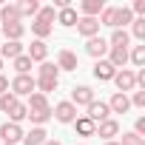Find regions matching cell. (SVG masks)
I'll list each match as a JSON object with an SVG mask.
<instances>
[{
    "instance_id": "6da1fadb",
    "label": "cell",
    "mask_w": 145,
    "mask_h": 145,
    "mask_svg": "<svg viewBox=\"0 0 145 145\" xmlns=\"http://www.w3.org/2000/svg\"><path fill=\"white\" fill-rule=\"evenodd\" d=\"M9 91L14 94V97H29V94H34L37 88H34V77L31 74H14V80L9 83Z\"/></svg>"
},
{
    "instance_id": "7a4b0ae2",
    "label": "cell",
    "mask_w": 145,
    "mask_h": 145,
    "mask_svg": "<svg viewBox=\"0 0 145 145\" xmlns=\"http://www.w3.org/2000/svg\"><path fill=\"white\" fill-rule=\"evenodd\" d=\"M80 114H77V108L71 105L68 100H63V103H57L54 108H51V120H57V122H63V125H71Z\"/></svg>"
},
{
    "instance_id": "3957f363",
    "label": "cell",
    "mask_w": 145,
    "mask_h": 145,
    "mask_svg": "<svg viewBox=\"0 0 145 145\" xmlns=\"http://www.w3.org/2000/svg\"><path fill=\"white\" fill-rule=\"evenodd\" d=\"M111 83L117 86V91H120V94L137 91V77H134V71H131V68H120L117 74H114V80H111Z\"/></svg>"
},
{
    "instance_id": "277c9868",
    "label": "cell",
    "mask_w": 145,
    "mask_h": 145,
    "mask_svg": "<svg viewBox=\"0 0 145 145\" xmlns=\"http://www.w3.org/2000/svg\"><path fill=\"white\" fill-rule=\"evenodd\" d=\"M94 100H97V97H94V88H91V86H74V88H71V100H68V103L74 105V108H80V105L88 108Z\"/></svg>"
},
{
    "instance_id": "5b68a950",
    "label": "cell",
    "mask_w": 145,
    "mask_h": 145,
    "mask_svg": "<svg viewBox=\"0 0 145 145\" xmlns=\"http://www.w3.org/2000/svg\"><path fill=\"white\" fill-rule=\"evenodd\" d=\"M23 128L20 125H14V122H3V125H0V142H6V145H17V142H23Z\"/></svg>"
},
{
    "instance_id": "8992f818",
    "label": "cell",
    "mask_w": 145,
    "mask_h": 145,
    "mask_svg": "<svg viewBox=\"0 0 145 145\" xmlns=\"http://www.w3.org/2000/svg\"><path fill=\"white\" fill-rule=\"evenodd\" d=\"M108 48H111V46H108V40H105V37H100V34H97V37H91V40H86V54H88V57H94V60H105Z\"/></svg>"
},
{
    "instance_id": "52a82bcc",
    "label": "cell",
    "mask_w": 145,
    "mask_h": 145,
    "mask_svg": "<svg viewBox=\"0 0 145 145\" xmlns=\"http://www.w3.org/2000/svg\"><path fill=\"white\" fill-rule=\"evenodd\" d=\"M94 137H103L105 142H111L114 137H120V122L114 120V117H108V120H103L97 128H94Z\"/></svg>"
},
{
    "instance_id": "ba28073f",
    "label": "cell",
    "mask_w": 145,
    "mask_h": 145,
    "mask_svg": "<svg viewBox=\"0 0 145 145\" xmlns=\"http://www.w3.org/2000/svg\"><path fill=\"white\" fill-rule=\"evenodd\" d=\"M60 71H77V65H80V60H77V54L71 51V48H60L57 51V63H54Z\"/></svg>"
},
{
    "instance_id": "9c48e42d",
    "label": "cell",
    "mask_w": 145,
    "mask_h": 145,
    "mask_svg": "<svg viewBox=\"0 0 145 145\" xmlns=\"http://www.w3.org/2000/svg\"><path fill=\"white\" fill-rule=\"evenodd\" d=\"M74 29H77V34L86 37V40H91V37L100 34V23H97V17H80Z\"/></svg>"
},
{
    "instance_id": "30bf717a",
    "label": "cell",
    "mask_w": 145,
    "mask_h": 145,
    "mask_svg": "<svg viewBox=\"0 0 145 145\" xmlns=\"http://www.w3.org/2000/svg\"><path fill=\"white\" fill-rule=\"evenodd\" d=\"M86 111H88L86 117H88L94 125H100L103 120H108V117H111V111H108V103H103V100H94V103H91Z\"/></svg>"
},
{
    "instance_id": "8fae6325",
    "label": "cell",
    "mask_w": 145,
    "mask_h": 145,
    "mask_svg": "<svg viewBox=\"0 0 145 145\" xmlns=\"http://www.w3.org/2000/svg\"><path fill=\"white\" fill-rule=\"evenodd\" d=\"M91 74H94V80H100V83H111V80H114V74H117V68H114L108 60H97Z\"/></svg>"
},
{
    "instance_id": "7c38bea8",
    "label": "cell",
    "mask_w": 145,
    "mask_h": 145,
    "mask_svg": "<svg viewBox=\"0 0 145 145\" xmlns=\"http://www.w3.org/2000/svg\"><path fill=\"white\" fill-rule=\"evenodd\" d=\"M26 57H29L31 63H46V57H48V46H46V40H31V46L26 48Z\"/></svg>"
},
{
    "instance_id": "4fadbf2b",
    "label": "cell",
    "mask_w": 145,
    "mask_h": 145,
    "mask_svg": "<svg viewBox=\"0 0 145 145\" xmlns=\"http://www.w3.org/2000/svg\"><path fill=\"white\" fill-rule=\"evenodd\" d=\"M108 111H111V114H128V111H131V100H128V94L114 91L111 100H108Z\"/></svg>"
},
{
    "instance_id": "5bb4252c",
    "label": "cell",
    "mask_w": 145,
    "mask_h": 145,
    "mask_svg": "<svg viewBox=\"0 0 145 145\" xmlns=\"http://www.w3.org/2000/svg\"><path fill=\"white\" fill-rule=\"evenodd\" d=\"M77 20H80L77 9H74V6H65V9H60V12H57V20H54V23H60L63 29H74V26H77Z\"/></svg>"
},
{
    "instance_id": "9a60e30c",
    "label": "cell",
    "mask_w": 145,
    "mask_h": 145,
    "mask_svg": "<svg viewBox=\"0 0 145 145\" xmlns=\"http://www.w3.org/2000/svg\"><path fill=\"white\" fill-rule=\"evenodd\" d=\"M20 54H26V46L17 43V40H6L3 46H0V57H3V63H6V60H14V57H20Z\"/></svg>"
},
{
    "instance_id": "2e32d148",
    "label": "cell",
    "mask_w": 145,
    "mask_h": 145,
    "mask_svg": "<svg viewBox=\"0 0 145 145\" xmlns=\"http://www.w3.org/2000/svg\"><path fill=\"white\" fill-rule=\"evenodd\" d=\"M105 9V3H103V0H83V3H80V17H100V12Z\"/></svg>"
},
{
    "instance_id": "e0dca14e",
    "label": "cell",
    "mask_w": 145,
    "mask_h": 145,
    "mask_svg": "<svg viewBox=\"0 0 145 145\" xmlns=\"http://www.w3.org/2000/svg\"><path fill=\"white\" fill-rule=\"evenodd\" d=\"M0 29H3V37L6 40H23V34H26V26H23V20L20 23H0Z\"/></svg>"
},
{
    "instance_id": "ac0fdd59",
    "label": "cell",
    "mask_w": 145,
    "mask_h": 145,
    "mask_svg": "<svg viewBox=\"0 0 145 145\" xmlns=\"http://www.w3.org/2000/svg\"><path fill=\"white\" fill-rule=\"evenodd\" d=\"M131 23H134L131 9H128V6H117V9H114V26H111V29H125V26H131Z\"/></svg>"
},
{
    "instance_id": "d6986e66",
    "label": "cell",
    "mask_w": 145,
    "mask_h": 145,
    "mask_svg": "<svg viewBox=\"0 0 145 145\" xmlns=\"http://www.w3.org/2000/svg\"><path fill=\"white\" fill-rule=\"evenodd\" d=\"M71 125H74L77 137H94V128H97V125H94V122H91V120H88L86 114H80V117H77L74 122H71Z\"/></svg>"
},
{
    "instance_id": "ffe728a7",
    "label": "cell",
    "mask_w": 145,
    "mask_h": 145,
    "mask_svg": "<svg viewBox=\"0 0 145 145\" xmlns=\"http://www.w3.org/2000/svg\"><path fill=\"white\" fill-rule=\"evenodd\" d=\"M105 60H108V63L120 71V68H125V63H128V48H108Z\"/></svg>"
},
{
    "instance_id": "44dd1931",
    "label": "cell",
    "mask_w": 145,
    "mask_h": 145,
    "mask_svg": "<svg viewBox=\"0 0 145 145\" xmlns=\"http://www.w3.org/2000/svg\"><path fill=\"white\" fill-rule=\"evenodd\" d=\"M17 6V14H20V20L23 17H37V12H40V3H37V0H20V3H14Z\"/></svg>"
},
{
    "instance_id": "7402d4cb",
    "label": "cell",
    "mask_w": 145,
    "mask_h": 145,
    "mask_svg": "<svg viewBox=\"0 0 145 145\" xmlns=\"http://www.w3.org/2000/svg\"><path fill=\"white\" fill-rule=\"evenodd\" d=\"M128 43H131V34L125 29H114L111 37H108V46L111 48H128Z\"/></svg>"
},
{
    "instance_id": "603a6c76",
    "label": "cell",
    "mask_w": 145,
    "mask_h": 145,
    "mask_svg": "<svg viewBox=\"0 0 145 145\" xmlns=\"http://www.w3.org/2000/svg\"><path fill=\"white\" fill-rule=\"evenodd\" d=\"M46 139H48L46 128H31V131H26V134H23V145H43Z\"/></svg>"
},
{
    "instance_id": "cb8c5ba5",
    "label": "cell",
    "mask_w": 145,
    "mask_h": 145,
    "mask_svg": "<svg viewBox=\"0 0 145 145\" xmlns=\"http://www.w3.org/2000/svg\"><path fill=\"white\" fill-rule=\"evenodd\" d=\"M26 120H31V125H34V128H43V125L51 120V105H48V108H40V111H29V117H26Z\"/></svg>"
},
{
    "instance_id": "d4e9b609",
    "label": "cell",
    "mask_w": 145,
    "mask_h": 145,
    "mask_svg": "<svg viewBox=\"0 0 145 145\" xmlns=\"http://www.w3.org/2000/svg\"><path fill=\"white\" fill-rule=\"evenodd\" d=\"M0 23H20V14H17L14 3H3L0 6Z\"/></svg>"
},
{
    "instance_id": "484cf974",
    "label": "cell",
    "mask_w": 145,
    "mask_h": 145,
    "mask_svg": "<svg viewBox=\"0 0 145 145\" xmlns=\"http://www.w3.org/2000/svg\"><path fill=\"white\" fill-rule=\"evenodd\" d=\"M26 117H29V108H26V103H20V100H17V103H14V108L9 111V122L20 125V122H23Z\"/></svg>"
},
{
    "instance_id": "4316f807",
    "label": "cell",
    "mask_w": 145,
    "mask_h": 145,
    "mask_svg": "<svg viewBox=\"0 0 145 145\" xmlns=\"http://www.w3.org/2000/svg\"><path fill=\"white\" fill-rule=\"evenodd\" d=\"M37 80H60V68L54 65V63H40V77Z\"/></svg>"
},
{
    "instance_id": "83f0119b",
    "label": "cell",
    "mask_w": 145,
    "mask_h": 145,
    "mask_svg": "<svg viewBox=\"0 0 145 145\" xmlns=\"http://www.w3.org/2000/svg\"><path fill=\"white\" fill-rule=\"evenodd\" d=\"M51 31H54V26H48V23H40V20H31V34H34V40H46Z\"/></svg>"
},
{
    "instance_id": "f1b7e54d",
    "label": "cell",
    "mask_w": 145,
    "mask_h": 145,
    "mask_svg": "<svg viewBox=\"0 0 145 145\" xmlns=\"http://www.w3.org/2000/svg\"><path fill=\"white\" fill-rule=\"evenodd\" d=\"M128 60L137 65V68H145V43H139V46H134L131 51H128Z\"/></svg>"
},
{
    "instance_id": "f546056e",
    "label": "cell",
    "mask_w": 145,
    "mask_h": 145,
    "mask_svg": "<svg viewBox=\"0 0 145 145\" xmlns=\"http://www.w3.org/2000/svg\"><path fill=\"white\" fill-rule=\"evenodd\" d=\"M26 108H29V111H40V108H48V97H43L40 91H34V94H29V103H26Z\"/></svg>"
},
{
    "instance_id": "4dcf8cb0",
    "label": "cell",
    "mask_w": 145,
    "mask_h": 145,
    "mask_svg": "<svg viewBox=\"0 0 145 145\" xmlns=\"http://www.w3.org/2000/svg\"><path fill=\"white\" fill-rule=\"evenodd\" d=\"M34 20H40V23H48V26H54V20H57V12L51 9V6H40V12H37V17Z\"/></svg>"
},
{
    "instance_id": "1f68e13d",
    "label": "cell",
    "mask_w": 145,
    "mask_h": 145,
    "mask_svg": "<svg viewBox=\"0 0 145 145\" xmlns=\"http://www.w3.org/2000/svg\"><path fill=\"white\" fill-rule=\"evenodd\" d=\"M57 83H60V80H34V88H37L43 97H48L51 91H57Z\"/></svg>"
},
{
    "instance_id": "d6a6232c",
    "label": "cell",
    "mask_w": 145,
    "mask_h": 145,
    "mask_svg": "<svg viewBox=\"0 0 145 145\" xmlns=\"http://www.w3.org/2000/svg\"><path fill=\"white\" fill-rule=\"evenodd\" d=\"M12 65H14V71H17V74H29V71H31V60H29L26 54L14 57V60H12Z\"/></svg>"
},
{
    "instance_id": "836d02e7",
    "label": "cell",
    "mask_w": 145,
    "mask_h": 145,
    "mask_svg": "<svg viewBox=\"0 0 145 145\" xmlns=\"http://www.w3.org/2000/svg\"><path fill=\"white\" fill-rule=\"evenodd\" d=\"M131 34H134L139 43H145V17H134V23H131Z\"/></svg>"
},
{
    "instance_id": "e575fe53",
    "label": "cell",
    "mask_w": 145,
    "mask_h": 145,
    "mask_svg": "<svg viewBox=\"0 0 145 145\" xmlns=\"http://www.w3.org/2000/svg\"><path fill=\"white\" fill-rule=\"evenodd\" d=\"M14 103H17V97H14L12 91H6L3 97H0V111H3V114H9V111L14 108Z\"/></svg>"
},
{
    "instance_id": "d590c367",
    "label": "cell",
    "mask_w": 145,
    "mask_h": 145,
    "mask_svg": "<svg viewBox=\"0 0 145 145\" xmlns=\"http://www.w3.org/2000/svg\"><path fill=\"white\" fill-rule=\"evenodd\" d=\"M120 145H145V139H142V137H137L134 131H125V134H122V139H120Z\"/></svg>"
},
{
    "instance_id": "8d00e7d4",
    "label": "cell",
    "mask_w": 145,
    "mask_h": 145,
    "mask_svg": "<svg viewBox=\"0 0 145 145\" xmlns=\"http://www.w3.org/2000/svg\"><path fill=\"white\" fill-rule=\"evenodd\" d=\"M128 100H131V108H145V91H142V88H139V91H134Z\"/></svg>"
},
{
    "instance_id": "74e56055",
    "label": "cell",
    "mask_w": 145,
    "mask_h": 145,
    "mask_svg": "<svg viewBox=\"0 0 145 145\" xmlns=\"http://www.w3.org/2000/svg\"><path fill=\"white\" fill-rule=\"evenodd\" d=\"M134 134L145 139V117H137V122H134Z\"/></svg>"
},
{
    "instance_id": "f35d334b",
    "label": "cell",
    "mask_w": 145,
    "mask_h": 145,
    "mask_svg": "<svg viewBox=\"0 0 145 145\" xmlns=\"http://www.w3.org/2000/svg\"><path fill=\"white\" fill-rule=\"evenodd\" d=\"M6 91H9V80H6V77H3V74H0V97H3V94H6Z\"/></svg>"
},
{
    "instance_id": "ab89813d",
    "label": "cell",
    "mask_w": 145,
    "mask_h": 145,
    "mask_svg": "<svg viewBox=\"0 0 145 145\" xmlns=\"http://www.w3.org/2000/svg\"><path fill=\"white\" fill-rule=\"evenodd\" d=\"M43 145H63V142H60V139H46Z\"/></svg>"
},
{
    "instance_id": "60d3db41",
    "label": "cell",
    "mask_w": 145,
    "mask_h": 145,
    "mask_svg": "<svg viewBox=\"0 0 145 145\" xmlns=\"http://www.w3.org/2000/svg\"><path fill=\"white\" fill-rule=\"evenodd\" d=\"M103 145H120V142H117V139H111V142H103Z\"/></svg>"
},
{
    "instance_id": "b9f144b4",
    "label": "cell",
    "mask_w": 145,
    "mask_h": 145,
    "mask_svg": "<svg viewBox=\"0 0 145 145\" xmlns=\"http://www.w3.org/2000/svg\"><path fill=\"white\" fill-rule=\"evenodd\" d=\"M0 71H3V57H0Z\"/></svg>"
},
{
    "instance_id": "7bdbcfd3",
    "label": "cell",
    "mask_w": 145,
    "mask_h": 145,
    "mask_svg": "<svg viewBox=\"0 0 145 145\" xmlns=\"http://www.w3.org/2000/svg\"><path fill=\"white\" fill-rule=\"evenodd\" d=\"M0 145H6V142H0Z\"/></svg>"
},
{
    "instance_id": "ee69618b",
    "label": "cell",
    "mask_w": 145,
    "mask_h": 145,
    "mask_svg": "<svg viewBox=\"0 0 145 145\" xmlns=\"http://www.w3.org/2000/svg\"><path fill=\"white\" fill-rule=\"evenodd\" d=\"M80 145H86V142H80Z\"/></svg>"
}]
</instances>
